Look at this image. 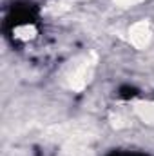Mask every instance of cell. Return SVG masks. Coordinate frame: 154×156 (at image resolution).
I'll return each mask as SVG.
<instances>
[{"label":"cell","mask_w":154,"mask_h":156,"mask_svg":"<svg viewBox=\"0 0 154 156\" xmlns=\"http://www.w3.org/2000/svg\"><path fill=\"white\" fill-rule=\"evenodd\" d=\"M132 113L138 120L147 125H154V102L151 100H138L132 104Z\"/></svg>","instance_id":"3957f363"},{"label":"cell","mask_w":154,"mask_h":156,"mask_svg":"<svg viewBox=\"0 0 154 156\" xmlns=\"http://www.w3.org/2000/svg\"><path fill=\"white\" fill-rule=\"evenodd\" d=\"M96 66H98V55L93 51L75 56L62 69V75H60L62 85L69 91H75V93L83 91L94 76Z\"/></svg>","instance_id":"6da1fadb"},{"label":"cell","mask_w":154,"mask_h":156,"mask_svg":"<svg viewBox=\"0 0 154 156\" xmlns=\"http://www.w3.org/2000/svg\"><path fill=\"white\" fill-rule=\"evenodd\" d=\"M15 33H16V38L20 40H31L35 37V27L33 26H20V27H16L15 29Z\"/></svg>","instance_id":"277c9868"},{"label":"cell","mask_w":154,"mask_h":156,"mask_svg":"<svg viewBox=\"0 0 154 156\" xmlns=\"http://www.w3.org/2000/svg\"><path fill=\"white\" fill-rule=\"evenodd\" d=\"M152 37H154V27H152V24L149 20H145V18L131 24V27L127 29V40H129V44L134 49H138V51L149 47L151 42H152Z\"/></svg>","instance_id":"7a4b0ae2"},{"label":"cell","mask_w":154,"mask_h":156,"mask_svg":"<svg viewBox=\"0 0 154 156\" xmlns=\"http://www.w3.org/2000/svg\"><path fill=\"white\" fill-rule=\"evenodd\" d=\"M116 5H120V7H132V5H138V4H142L143 0H113Z\"/></svg>","instance_id":"5b68a950"}]
</instances>
